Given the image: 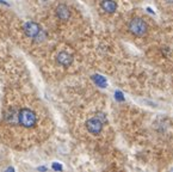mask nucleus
I'll use <instances>...</instances> for the list:
<instances>
[{"mask_svg":"<svg viewBox=\"0 0 173 172\" xmlns=\"http://www.w3.org/2000/svg\"><path fill=\"white\" fill-rule=\"evenodd\" d=\"M37 122V116L35 111L29 108H23L18 111V123L24 128H32Z\"/></svg>","mask_w":173,"mask_h":172,"instance_id":"nucleus-1","label":"nucleus"},{"mask_svg":"<svg viewBox=\"0 0 173 172\" xmlns=\"http://www.w3.org/2000/svg\"><path fill=\"white\" fill-rule=\"evenodd\" d=\"M129 30L135 36H143L147 32V24L141 18H134L129 24Z\"/></svg>","mask_w":173,"mask_h":172,"instance_id":"nucleus-2","label":"nucleus"},{"mask_svg":"<svg viewBox=\"0 0 173 172\" xmlns=\"http://www.w3.org/2000/svg\"><path fill=\"white\" fill-rule=\"evenodd\" d=\"M86 128H87V130L91 134L98 135L101 132V129H103V121H101L98 116L93 117L86 122Z\"/></svg>","mask_w":173,"mask_h":172,"instance_id":"nucleus-3","label":"nucleus"},{"mask_svg":"<svg viewBox=\"0 0 173 172\" xmlns=\"http://www.w3.org/2000/svg\"><path fill=\"white\" fill-rule=\"evenodd\" d=\"M24 32H25L26 36L32 37V38H36V37H38V36L42 34V29H41V27L38 25L37 23L28 22L25 25H24Z\"/></svg>","mask_w":173,"mask_h":172,"instance_id":"nucleus-4","label":"nucleus"},{"mask_svg":"<svg viewBox=\"0 0 173 172\" xmlns=\"http://www.w3.org/2000/svg\"><path fill=\"white\" fill-rule=\"evenodd\" d=\"M56 16L62 20H67L70 17V11L65 4H60L56 7Z\"/></svg>","mask_w":173,"mask_h":172,"instance_id":"nucleus-5","label":"nucleus"},{"mask_svg":"<svg viewBox=\"0 0 173 172\" xmlns=\"http://www.w3.org/2000/svg\"><path fill=\"white\" fill-rule=\"evenodd\" d=\"M56 61L61 65V66L67 67V66H69V65L73 62V57H72V55H69L68 53L62 52V53H60V54L57 55Z\"/></svg>","mask_w":173,"mask_h":172,"instance_id":"nucleus-6","label":"nucleus"},{"mask_svg":"<svg viewBox=\"0 0 173 172\" xmlns=\"http://www.w3.org/2000/svg\"><path fill=\"white\" fill-rule=\"evenodd\" d=\"M101 9L107 13H114L117 9V4L114 0H103L101 1Z\"/></svg>","mask_w":173,"mask_h":172,"instance_id":"nucleus-7","label":"nucleus"},{"mask_svg":"<svg viewBox=\"0 0 173 172\" xmlns=\"http://www.w3.org/2000/svg\"><path fill=\"white\" fill-rule=\"evenodd\" d=\"M54 169H56V170H61V166H59V165H55L54 164V166H53Z\"/></svg>","mask_w":173,"mask_h":172,"instance_id":"nucleus-8","label":"nucleus"}]
</instances>
